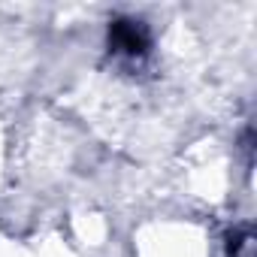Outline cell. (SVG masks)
I'll use <instances>...</instances> for the list:
<instances>
[{"label":"cell","instance_id":"6da1fadb","mask_svg":"<svg viewBox=\"0 0 257 257\" xmlns=\"http://www.w3.org/2000/svg\"><path fill=\"white\" fill-rule=\"evenodd\" d=\"M230 254L233 257H254V236L248 227H242L230 236Z\"/></svg>","mask_w":257,"mask_h":257}]
</instances>
